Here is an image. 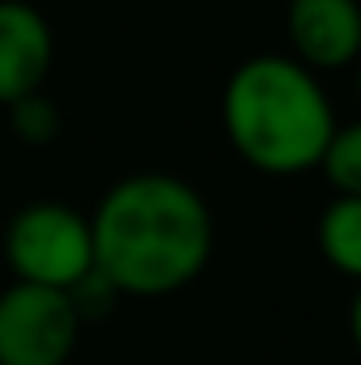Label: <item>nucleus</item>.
Segmentation results:
<instances>
[{"label":"nucleus","instance_id":"39448f33","mask_svg":"<svg viewBox=\"0 0 361 365\" xmlns=\"http://www.w3.org/2000/svg\"><path fill=\"white\" fill-rule=\"evenodd\" d=\"M285 30L293 60L310 73L349 68L361 60V4L357 0H289Z\"/></svg>","mask_w":361,"mask_h":365},{"label":"nucleus","instance_id":"423d86ee","mask_svg":"<svg viewBox=\"0 0 361 365\" xmlns=\"http://www.w3.org/2000/svg\"><path fill=\"white\" fill-rule=\"evenodd\" d=\"M56 60L47 17L26 0H0V106L43 90Z\"/></svg>","mask_w":361,"mask_h":365},{"label":"nucleus","instance_id":"9b49d317","mask_svg":"<svg viewBox=\"0 0 361 365\" xmlns=\"http://www.w3.org/2000/svg\"><path fill=\"white\" fill-rule=\"evenodd\" d=\"M357 98H361V60H357Z\"/></svg>","mask_w":361,"mask_h":365},{"label":"nucleus","instance_id":"1a4fd4ad","mask_svg":"<svg viewBox=\"0 0 361 365\" xmlns=\"http://www.w3.org/2000/svg\"><path fill=\"white\" fill-rule=\"evenodd\" d=\"M4 110H9V132H13L21 145H30V149H43V145H51V140L60 136V123H64V119H60V106H56L43 90L9 102Z\"/></svg>","mask_w":361,"mask_h":365},{"label":"nucleus","instance_id":"0eeeda50","mask_svg":"<svg viewBox=\"0 0 361 365\" xmlns=\"http://www.w3.org/2000/svg\"><path fill=\"white\" fill-rule=\"evenodd\" d=\"M319 251L340 276L361 284V200L336 195L319 217Z\"/></svg>","mask_w":361,"mask_h":365},{"label":"nucleus","instance_id":"6e6552de","mask_svg":"<svg viewBox=\"0 0 361 365\" xmlns=\"http://www.w3.org/2000/svg\"><path fill=\"white\" fill-rule=\"evenodd\" d=\"M323 179L332 182L336 195H357L361 200V119L357 123H336L323 158H319Z\"/></svg>","mask_w":361,"mask_h":365},{"label":"nucleus","instance_id":"7ed1b4c3","mask_svg":"<svg viewBox=\"0 0 361 365\" xmlns=\"http://www.w3.org/2000/svg\"><path fill=\"white\" fill-rule=\"evenodd\" d=\"M4 264L13 280L77 289L93 272V234L90 217L60 200H34L17 208L4 225Z\"/></svg>","mask_w":361,"mask_h":365},{"label":"nucleus","instance_id":"f257e3e1","mask_svg":"<svg viewBox=\"0 0 361 365\" xmlns=\"http://www.w3.org/2000/svg\"><path fill=\"white\" fill-rule=\"evenodd\" d=\"M93 268L119 297H166L213 255V212L191 182L145 170L119 179L93 208Z\"/></svg>","mask_w":361,"mask_h":365},{"label":"nucleus","instance_id":"9d476101","mask_svg":"<svg viewBox=\"0 0 361 365\" xmlns=\"http://www.w3.org/2000/svg\"><path fill=\"white\" fill-rule=\"evenodd\" d=\"M349 331H353V344H357V353H361V284H357V293H353V310H349Z\"/></svg>","mask_w":361,"mask_h":365},{"label":"nucleus","instance_id":"f03ea898","mask_svg":"<svg viewBox=\"0 0 361 365\" xmlns=\"http://www.w3.org/2000/svg\"><path fill=\"white\" fill-rule=\"evenodd\" d=\"M221 128L251 170L293 179L319 170L336 110L319 77L293 56H251L225 81Z\"/></svg>","mask_w":361,"mask_h":365},{"label":"nucleus","instance_id":"20e7f679","mask_svg":"<svg viewBox=\"0 0 361 365\" xmlns=\"http://www.w3.org/2000/svg\"><path fill=\"white\" fill-rule=\"evenodd\" d=\"M81 323L73 293L13 280L0 293V365H64Z\"/></svg>","mask_w":361,"mask_h":365}]
</instances>
